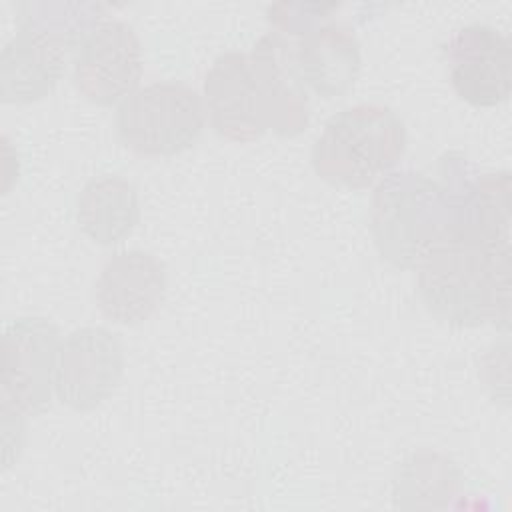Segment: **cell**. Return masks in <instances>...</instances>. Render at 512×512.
Instances as JSON below:
<instances>
[{"label":"cell","mask_w":512,"mask_h":512,"mask_svg":"<svg viewBox=\"0 0 512 512\" xmlns=\"http://www.w3.org/2000/svg\"><path fill=\"white\" fill-rule=\"evenodd\" d=\"M416 290L424 308L452 326L510 322V236L450 226L424 252Z\"/></svg>","instance_id":"1"},{"label":"cell","mask_w":512,"mask_h":512,"mask_svg":"<svg viewBox=\"0 0 512 512\" xmlns=\"http://www.w3.org/2000/svg\"><path fill=\"white\" fill-rule=\"evenodd\" d=\"M18 30L0 54V94L4 102H36L58 84L66 60L98 22V4H20Z\"/></svg>","instance_id":"2"},{"label":"cell","mask_w":512,"mask_h":512,"mask_svg":"<svg viewBox=\"0 0 512 512\" xmlns=\"http://www.w3.org/2000/svg\"><path fill=\"white\" fill-rule=\"evenodd\" d=\"M406 150L402 118L384 104H356L328 118L312 146L314 172L336 186L366 188Z\"/></svg>","instance_id":"3"},{"label":"cell","mask_w":512,"mask_h":512,"mask_svg":"<svg viewBox=\"0 0 512 512\" xmlns=\"http://www.w3.org/2000/svg\"><path fill=\"white\" fill-rule=\"evenodd\" d=\"M452 194L416 170L392 172L370 198V230L382 258L414 268L424 252L452 224Z\"/></svg>","instance_id":"4"},{"label":"cell","mask_w":512,"mask_h":512,"mask_svg":"<svg viewBox=\"0 0 512 512\" xmlns=\"http://www.w3.org/2000/svg\"><path fill=\"white\" fill-rule=\"evenodd\" d=\"M206 108L200 94L178 80L152 82L124 98L114 116L120 142L142 156H174L202 134Z\"/></svg>","instance_id":"5"},{"label":"cell","mask_w":512,"mask_h":512,"mask_svg":"<svg viewBox=\"0 0 512 512\" xmlns=\"http://www.w3.org/2000/svg\"><path fill=\"white\" fill-rule=\"evenodd\" d=\"M58 348V328L42 316H22L4 328L2 412L36 416L50 406Z\"/></svg>","instance_id":"6"},{"label":"cell","mask_w":512,"mask_h":512,"mask_svg":"<svg viewBox=\"0 0 512 512\" xmlns=\"http://www.w3.org/2000/svg\"><path fill=\"white\" fill-rule=\"evenodd\" d=\"M76 90L98 106L128 98L142 76V46L122 20L96 22L76 48L72 62Z\"/></svg>","instance_id":"7"},{"label":"cell","mask_w":512,"mask_h":512,"mask_svg":"<svg viewBox=\"0 0 512 512\" xmlns=\"http://www.w3.org/2000/svg\"><path fill=\"white\" fill-rule=\"evenodd\" d=\"M124 372L122 344L102 326L72 330L58 348L54 390L72 410H92L118 386Z\"/></svg>","instance_id":"8"},{"label":"cell","mask_w":512,"mask_h":512,"mask_svg":"<svg viewBox=\"0 0 512 512\" xmlns=\"http://www.w3.org/2000/svg\"><path fill=\"white\" fill-rule=\"evenodd\" d=\"M452 90L468 104L490 108L510 96V40L488 24L460 28L444 48Z\"/></svg>","instance_id":"9"},{"label":"cell","mask_w":512,"mask_h":512,"mask_svg":"<svg viewBox=\"0 0 512 512\" xmlns=\"http://www.w3.org/2000/svg\"><path fill=\"white\" fill-rule=\"evenodd\" d=\"M204 108L214 132L232 142H252L266 130L264 104L244 52L220 54L204 76Z\"/></svg>","instance_id":"10"},{"label":"cell","mask_w":512,"mask_h":512,"mask_svg":"<svg viewBox=\"0 0 512 512\" xmlns=\"http://www.w3.org/2000/svg\"><path fill=\"white\" fill-rule=\"evenodd\" d=\"M264 104L268 130L280 136L300 134L310 120L306 84L296 62V42L266 32L248 54Z\"/></svg>","instance_id":"11"},{"label":"cell","mask_w":512,"mask_h":512,"mask_svg":"<svg viewBox=\"0 0 512 512\" xmlns=\"http://www.w3.org/2000/svg\"><path fill=\"white\" fill-rule=\"evenodd\" d=\"M166 294L164 264L144 250L114 254L100 270L94 298L98 310L112 322L136 326L148 320Z\"/></svg>","instance_id":"12"},{"label":"cell","mask_w":512,"mask_h":512,"mask_svg":"<svg viewBox=\"0 0 512 512\" xmlns=\"http://www.w3.org/2000/svg\"><path fill=\"white\" fill-rule=\"evenodd\" d=\"M296 62L306 88L322 98L342 96L360 74V42L352 26L326 22L300 36Z\"/></svg>","instance_id":"13"},{"label":"cell","mask_w":512,"mask_h":512,"mask_svg":"<svg viewBox=\"0 0 512 512\" xmlns=\"http://www.w3.org/2000/svg\"><path fill=\"white\" fill-rule=\"evenodd\" d=\"M76 220L96 244L110 246L124 240L140 220L134 184L110 174L88 180L78 194Z\"/></svg>","instance_id":"14"},{"label":"cell","mask_w":512,"mask_h":512,"mask_svg":"<svg viewBox=\"0 0 512 512\" xmlns=\"http://www.w3.org/2000/svg\"><path fill=\"white\" fill-rule=\"evenodd\" d=\"M458 488V468L438 452H414L396 468L394 498L402 508H442Z\"/></svg>","instance_id":"15"},{"label":"cell","mask_w":512,"mask_h":512,"mask_svg":"<svg viewBox=\"0 0 512 512\" xmlns=\"http://www.w3.org/2000/svg\"><path fill=\"white\" fill-rule=\"evenodd\" d=\"M340 4H304V2H278L266 8L268 20L280 30V34L302 36L312 28L320 26L330 18L332 10H338Z\"/></svg>","instance_id":"16"}]
</instances>
